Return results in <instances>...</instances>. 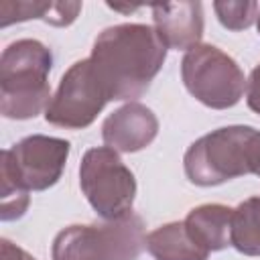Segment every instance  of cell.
Masks as SVG:
<instances>
[{"label": "cell", "instance_id": "obj_1", "mask_svg": "<svg viewBox=\"0 0 260 260\" xmlns=\"http://www.w3.org/2000/svg\"><path fill=\"white\" fill-rule=\"evenodd\" d=\"M165 57L167 45L154 26L124 22L98 35L89 61L110 102H136L150 87Z\"/></svg>", "mask_w": 260, "mask_h": 260}, {"label": "cell", "instance_id": "obj_2", "mask_svg": "<svg viewBox=\"0 0 260 260\" xmlns=\"http://www.w3.org/2000/svg\"><path fill=\"white\" fill-rule=\"evenodd\" d=\"M185 175L193 185L213 187L225 181L260 177V130L252 126H223L197 138L183 158Z\"/></svg>", "mask_w": 260, "mask_h": 260}, {"label": "cell", "instance_id": "obj_3", "mask_svg": "<svg viewBox=\"0 0 260 260\" xmlns=\"http://www.w3.org/2000/svg\"><path fill=\"white\" fill-rule=\"evenodd\" d=\"M51 49L37 39L10 43L0 57V114L10 120H28L51 102Z\"/></svg>", "mask_w": 260, "mask_h": 260}, {"label": "cell", "instance_id": "obj_4", "mask_svg": "<svg viewBox=\"0 0 260 260\" xmlns=\"http://www.w3.org/2000/svg\"><path fill=\"white\" fill-rule=\"evenodd\" d=\"M146 248L144 223L136 213L120 219L61 230L51 248L53 260H138Z\"/></svg>", "mask_w": 260, "mask_h": 260}, {"label": "cell", "instance_id": "obj_5", "mask_svg": "<svg viewBox=\"0 0 260 260\" xmlns=\"http://www.w3.org/2000/svg\"><path fill=\"white\" fill-rule=\"evenodd\" d=\"M79 187L102 219L112 221L132 213L136 179L114 148L95 146L83 154Z\"/></svg>", "mask_w": 260, "mask_h": 260}, {"label": "cell", "instance_id": "obj_6", "mask_svg": "<svg viewBox=\"0 0 260 260\" xmlns=\"http://www.w3.org/2000/svg\"><path fill=\"white\" fill-rule=\"evenodd\" d=\"M181 77L187 91L211 110L234 108L246 91L244 71L215 45L199 43L189 49L181 61Z\"/></svg>", "mask_w": 260, "mask_h": 260}, {"label": "cell", "instance_id": "obj_7", "mask_svg": "<svg viewBox=\"0 0 260 260\" xmlns=\"http://www.w3.org/2000/svg\"><path fill=\"white\" fill-rule=\"evenodd\" d=\"M108 102L110 98L98 81L87 57L75 61L65 71L55 95L45 110V120L59 128L83 130L98 118Z\"/></svg>", "mask_w": 260, "mask_h": 260}, {"label": "cell", "instance_id": "obj_8", "mask_svg": "<svg viewBox=\"0 0 260 260\" xmlns=\"http://www.w3.org/2000/svg\"><path fill=\"white\" fill-rule=\"evenodd\" d=\"M69 146L67 140L55 136H26L0 152V171L8 173L26 191H45L61 179Z\"/></svg>", "mask_w": 260, "mask_h": 260}, {"label": "cell", "instance_id": "obj_9", "mask_svg": "<svg viewBox=\"0 0 260 260\" xmlns=\"http://www.w3.org/2000/svg\"><path fill=\"white\" fill-rule=\"evenodd\" d=\"M156 134L158 120L154 112L138 102H128L114 110L102 124V138L106 146L126 154L146 148Z\"/></svg>", "mask_w": 260, "mask_h": 260}, {"label": "cell", "instance_id": "obj_10", "mask_svg": "<svg viewBox=\"0 0 260 260\" xmlns=\"http://www.w3.org/2000/svg\"><path fill=\"white\" fill-rule=\"evenodd\" d=\"M152 20L167 49L189 51L203 37V6L201 2H162L152 4Z\"/></svg>", "mask_w": 260, "mask_h": 260}, {"label": "cell", "instance_id": "obj_11", "mask_svg": "<svg viewBox=\"0 0 260 260\" xmlns=\"http://www.w3.org/2000/svg\"><path fill=\"white\" fill-rule=\"evenodd\" d=\"M232 213L234 209L221 203H203L193 207L185 217V228L193 236V240L203 246L209 254L223 250L230 244L232 230Z\"/></svg>", "mask_w": 260, "mask_h": 260}, {"label": "cell", "instance_id": "obj_12", "mask_svg": "<svg viewBox=\"0 0 260 260\" xmlns=\"http://www.w3.org/2000/svg\"><path fill=\"white\" fill-rule=\"evenodd\" d=\"M146 250L154 260H207L209 252L199 246L185 221H171L146 236Z\"/></svg>", "mask_w": 260, "mask_h": 260}, {"label": "cell", "instance_id": "obj_13", "mask_svg": "<svg viewBox=\"0 0 260 260\" xmlns=\"http://www.w3.org/2000/svg\"><path fill=\"white\" fill-rule=\"evenodd\" d=\"M230 244L240 254L260 256V197H250L234 209Z\"/></svg>", "mask_w": 260, "mask_h": 260}, {"label": "cell", "instance_id": "obj_14", "mask_svg": "<svg viewBox=\"0 0 260 260\" xmlns=\"http://www.w3.org/2000/svg\"><path fill=\"white\" fill-rule=\"evenodd\" d=\"M213 10L219 22L228 30H244L258 20L260 4L254 0H238V2H213Z\"/></svg>", "mask_w": 260, "mask_h": 260}, {"label": "cell", "instance_id": "obj_15", "mask_svg": "<svg viewBox=\"0 0 260 260\" xmlns=\"http://www.w3.org/2000/svg\"><path fill=\"white\" fill-rule=\"evenodd\" d=\"M28 191L22 189L8 173L0 171V217L2 221H12L24 215L28 207Z\"/></svg>", "mask_w": 260, "mask_h": 260}, {"label": "cell", "instance_id": "obj_16", "mask_svg": "<svg viewBox=\"0 0 260 260\" xmlns=\"http://www.w3.org/2000/svg\"><path fill=\"white\" fill-rule=\"evenodd\" d=\"M53 2H2V26L12 22H22L28 18H41L47 22Z\"/></svg>", "mask_w": 260, "mask_h": 260}, {"label": "cell", "instance_id": "obj_17", "mask_svg": "<svg viewBox=\"0 0 260 260\" xmlns=\"http://www.w3.org/2000/svg\"><path fill=\"white\" fill-rule=\"evenodd\" d=\"M246 104L252 112L260 114V63L252 69L246 81Z\"/></svg>", "mask_w": 260, "mask_h": 260}, {"label": "cell", "instance_id": "obj_18", "mask_svg": "<svg viewBox=\"0 0 260 260\" xmlns=\"http://www.w3.org/2000/svg\"><path fill=\"white\" fill-rule=\"evenodd\" d=\"M0 260H35V256H30L26 250L12 244L10 240L2 238L0 240Z\"/></svg>", "mask_w": 260, "mask_h": 260}, {"label": "cell", "instance_id": "obj_19", "mask_svg": "<svg viewBox=\"0 0 260 260\" xmlns=\"http://www.w3.org/2000/svg\"><path fill=\"white\" fill-rule=\"evenodd\" d=\"M256 22H258V32H260V14H258V20Z\"/></svg>", "mask_w": 260, "mask_h": 260}]
</instances>
